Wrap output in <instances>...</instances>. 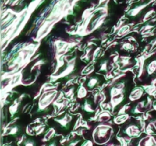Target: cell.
I'll return each mask as SVG.
<instances>
[{
    "mask_svg": "<svg viewBox=\"0 0 156 146\" xmlns=\"http://www.w3.org/2000/svg\"><path fill=\"white\" fill-rule=\"evenodd\" d=\"M129 91V78L120 79L110 88V97L114 104V109H117L119 106H121V103H125Z\"/></svg>",
    "mask_w": 156,
    "mask_h": 146,
    "instance_id": "cell-1",
    "label": "cell"
},
{
    "mask_svg": "<svg viewBox=\"0 0 156 146\" xmlns=\"http://www.w3.org/2000/svg\"><path fill=\"white\" fill-rule=\"evenodd\" d=\"M76 120L77 116L71 115L69 113H65L62 115L52 119L50 121L53 122V124L50 125L56 133L66 135L73 130L76 125Z\"/></svg>",
    "mask_w": 156,
    "mask_h": 146,
    "instance_id": "cell-2",
    "label": "cell"
},
{
    "mask_svg": "<svg viewBox=\"0 0 156 146\" xmlns=\"http://www.w3.org/2000/svg\"><path fill=\"white\" fill-rule=\"evenodd\" d=\"M141 131L142 126L140 121L131 119L130 120L123 123V125L120 128L119 135L123 137V138L128 139V138H134V137H138L140 135Z\"/></svg>",
    "mask_w": 156,
    "mask_h": 146,
    "instance_id": "cell-3",
    "label": "cell"
},
{
    "mask_svg": "<svg viewBox=\"0 0 156 146\" xmlns=\"http://www.w3.org/2000/svg\"><path fill=\"white\" fill-rule=\"evenodd\" d=\"M112 127L107 125H100L93 133V139L97 144H103L111 139Z\"/></svg>",
    "mask_w": 156,
    "mask_h": 146,
    "instance_id": "cell-4",
    "label": "cell"
},
{
    "mask_svg": "<svg viewBox=\"0 0 156 146\" xmlns=\"http://www.w3.org/2000/svg\"><path fill=\"white\" fill-rule=\"evenodd\" d=\"M129 146H156V135L143 134L133 139Z\"/></svg>",
    "mask_w": 156,
    "mask_h": 146,
    "instance_id": "cell-5",
    "label": "cell"
},
{
    "mask_svg": "<svg viewBox=\"0 0 156 146\" xmlns=\"http://www.w3.org/2000/svg\"><path fill=\"white\" fill-rule=\"evenodd\" d=\"M55 95H56V92L54 91H50V92H47L42 96L41 99L40 100L39 103L37 106V114L41 113V115H44L45 113H48L49 111L47 108L50 107V103L53 101V98H54Z\"/></svg>",
    "mask_w": 156,
    "mask_h": 146,
    "instance_id": "cell-6",
    "label": "cell"
},
{
    "mask_svg": "<svg viewBox=\"0 0 156 146\" xmlns=\"http://www.w3.org/2000/svg\"><path fill=\"white\" fill-rule=\"evenodd\" d=\"M144 73L147 79L153 80L156 78V54L146 60L144 65Z\"/></svg>",
    "mask_w": 156,
    "mask_h": 146,
    "instance_id": "cell-7",
    "label": "cell"
},
{
    "mask_svg": "<svg viewBox=\"0 0 156 146\" xmlns=\"http://www.w3.org/2000/svg\"><path fill=\"white\" fill-rule=\"evenodd\" d=\"M96 106L97 105L94 103V101L91 100V97L85 100V103L82 106V109L83 111V114L87 119L94 116V113H95Z\"/></svg>",
    "mask_w": 156,
    "mask_h": 146,
    "instance_id": "cell-8",
    "label": "cell"
},
{
    "mask_svg": "<svg viewBox=\"0 0 156 146\" xmlns=\"http://www.w3.org/2000/svg\"><path fill=\"white\" fill-rule=\"evenodd\" d=\"M149 105L150 104L149 103V99H143V100L138 102V103H136V104L134 105L133 108H132V109H130L131 114L135 116L141 115V114H143V113L146 112V111L147 110Z\"/></svg>",
    "mask_w": 156,
    "mask_h": 146,
    "instance_id": "cell-9",
    "label": "cell"
},
{
    "mask_svg": "<svg viewBox=\"0 0 156 146\" xmlns=\"http://www.w3.org/2000/svg\"><path fill=\"white\" fill-rule=\"evenodd\" d=\"M24 132V129L21 124H18V123H15L13 126H11L10 128L8 130L7 135L9 137H11L13 138H17L19 135H22L23 132Z\"/></svg>",
    "mask_w": 156,
    "mask_h": 146,
    "instance_id": "cell-10",
    "label": "cell"
},
{
    "mask_svg": "<svg viewBox=\"0 0 156 146\" xmlns=\"http://www.w3.org/2000/svg\"><path fill=\"white\" fill-rule=\"evenodd\" d=\"M103 79L105 78L101 77V76L98 75L92 76V77H91L88 79L86 87H88L89 89H93V88H96L97 86L101 85L102 82H103Z\"/></svg>",
    "mask_w": 156,
    "mask_h": 146,
    "instance_id": "cell-11",
    "label": "cell"
},
{
    "mask_svg": "<svg viewBox=\"0 0 156 146\" xmlns=\"http://www.w3.org/2000/svg\"><path fill=\"white\" fill-rule=\"evenodd\" d=\"M21 146H40L38 141L35 137L27 135L23 140Z\"/></svg>",
    "mask_w": 156,
    "mask_h": 146,
    "instance_id": "cell-12",
    "label": "cell"
},
{
    "mask_svg": "<svg viewBox=\"0 0 156 146\" xmlns=\"http://www.w3.org/2000/svg\"><path fill=\"white\" fill-rule=\"evenodd\" d=\"M143 93V90L140 88H136L135 89V91H133V93L131 94L130 97H133V100H136V99L140 98V97H142Z\"/></svg>",
    "mask_w": 156,
    "mask_h": 146,
    "instance_id": "cell-13",
    "label": "cell"
},
{
    "mask_svg": "<svg viewBox=\"0 0 156 146\" xmlns=\"http://www.w3.org/2000/svg\"><path fill=\"white\" fill-rule=\"evenodd\" d=\"M60 138L59 137H54L48 141V143L46 146H60Z\"/></svg>",
    "mask_w": 156,
    "mask_h": 146,
    "instance_id": "cell-14",
    "label": "cell"
},
{
    "mask_svg": "<svg viewBox=\"0 0 156 146\" xmlns=\"http://www.w3.org/2000/svg\"><path fill=\"white\" fill-rule=\"evenodd\" d=\"M128 120V115H120L115 118L114 121L117 124H121V123H126Z\"/></svg>",
    "mask_w": 156,
    "mask_h": 146,
    "instance_id": "cell-15",
    "label": "cell"
},
{
    "mask_svg": "<svg viewBox=\"0 0 156 146\" xmlns=\"http://www.w3.org/2000/svg\"><path fill=\"white\" fill-rule=\"evenodd\" d=\"M82 141L80 138H77V139L72 140L66 146H81V144H82Z\"/></svg>",
    "mask_w": 156,
    "mask_h": 146,
    "instance_id": "cell-16",
    "label": "cell"
},
{
    "mask_svg": "<svg viewBox=\"0 0 156 146\" xmlns=\"http://www.w3.org/2000/svg\"><path fill=\"white\" fill-rule=\"evenodd\" d=\"M105 146H121V143L118 140L115 139V138H112V141H109V143Z\"/></svg>",
    "mask_w": 156,
    "mask_h": 146,
    "instance_id": "cell-17",
    "label": "cell"
},
{
    "mask_svg": "<svg viewBox=\"0 0 156 146\" xmlns=\"http://www.w3.org/2000/svg\"><path fill=\"white\" fill-rule=\"evenodd\" d=\"M81 146H94V144L91 140H84L81 144Z\"/></svg>",
    "mask_w": 156,
    "mask_h": 146,
    "instance_id": "cell-18",
    "label": "cell"
},
{
    "mask_svg": "<svg viewBox=\"0 0 156 146\" xmlns=\"http://www.w3.org/2000/svg\"><path fill=\"white\" fill-rule=\"evenodd\" d=\"M5 146H16V145H14L13 144H5Z\"/></svg>",
    "mask_w": 156,
    "mask_h": 146,
    "instance_id": "cell-19",
    "label": "cell"
}]
</instances>
